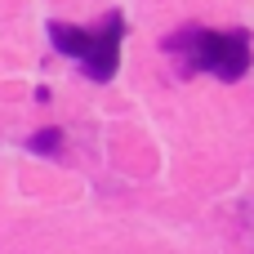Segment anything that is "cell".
I'll use <instances>...</instances> for the list:
<instances>
[{"mask_svg": "<svg viewBox=\"0 0 254 254\" xmlns=\"http://www.w3.org/2000/svg\"><path fill=\"white\" fill-rule=\"evenodd\" d=\"M165 54L179 63L183 76L210 71L219 80H241L250 71V36L246 31H205V27H183L179 36L165 40Z\"/></svg>", "mask_w": 254, "mask_h": 254, "instance_id": "1", "label": "cell"}, {"mask_svg": "<svg viewBox=\"0 0 254 254\" xmlns=\"http://www.w3.org/2000/svg\"><path fill=\"white\" fill-rule=\"evenodd\" d=\"M27 147H31V152H40V156H58L63 134H58V129H40V134H31V138H27Z\"/></svg>", "mask_w": 254, "mask_h": 254, "instance_id": "3", "label": "cell"}, {"mask_svg": "<svg viewBox=\"0 0 254 254\" xmlns=\"http://www.w3.org/2000/svg\"><path fill=\"white\" fill-rule=\"evenodd\" d=\"M121 36H125V18L112 9L98 27H67V22H49V40L58 45V54L76 58L85 67L89 80H112L121 67Z\"/></svg>", "mask_w": 254, "mask_h": 254, "instance_id": "2", "label": "cell"}]
</instances>
